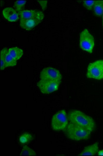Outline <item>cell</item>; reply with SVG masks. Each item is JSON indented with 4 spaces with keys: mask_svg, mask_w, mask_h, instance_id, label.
<instances>
[{
    "mask_svg": "<svg viewBox=\"0 0 103 156\" xmlns=\"http://www.w3.org/2000/svg\"><path fill=\"white\" fill-rule=\"evenodd\" d=\"M70 122L87 129L92 132L95 129L96 124L92 117L79 110L71 111L68 115Z\"/></svg>",
    "mask_w": 103,
    "mask_h": 156,
    "instance_id": "6da1fadb",
    "label": "cell"
},
{
    "mask_svg": "<svg viewBox=\"0 0 103 156\" xmlns=\"http://www.w3.org/2000/svg\"><path fill=\"white\" fill-rule=\"evenodd\" d=\"M63 131L68 138L75 141L86 140L91 134V132L71 122Z\"/></svg>",
    "mask_w": 103,
    "mask_h": 156,
    "instance_id": "7a4b0ae2",
    "label": "cell"
},
{
    "mask_svg": "<svg viewBox=\"0 0 103 156\" xmlns=\"http://www.w3.org/2000/svg\"><path fill=\"white\" fill-rule=\"evenodd\" d=\"M79 44L80 48L83 51L89 53H92L95 46V40L94 37L87 29L82 30L80 33Z\"/></svg>",
    "mask_w": 103,
    "mask_h": 156,
    "instance_id": "3957f363",
    "label": "cell"
},
{
    "mask_svg": "<svg viewBox=\"0 0 103 156\" xmlns=\"http://www.w3.org/2000/svg\"><path fill=\"white\" fill-rule=\"evenodd\" d=\"M87 77L89 79L101 80L103 79V60H96L88 66Z\"/></svg>",
    "mask_w": 103,
    "mask_h": 156,
    "instance_id": "277c9868",
    "label": "cell"
},
{
    "mask_svg": "<svg viewBox=\"0 0 103 156\" xmlns=\"http://www.w3.org/2000/svg\"><path fill=\"white\" fill-rule=\"evenodd\" d=\"M68 118L65 110H62L53 115L51 120L52 129L55 131L64 130L68 124Z\"/></svg>",
    "mask_w": 103,
    "mask_h": 156,
    "instance_id": "5b68a950",
    "label": "cell"
},
{
    "mask_svg": "<svg viewBox=\"0 0 103 156\" xmlns=\"http://www.w3.org/2000/svg\"><path fill=\"white\" fill-rule=\"evenodd\" d=\"M62 78V76L60 72L54 68H45L42 70L40 73L41 80L61 82Z\"/></svg>",
    "mask_w": 103,
    "mask_h": 156,
    "instance_id": "8992f818",
    "label": "cell"
},
{
    "mask_svg": "<svg viewBox=\"0 0 103 156\" xmlns=\"http://www.w3.org/2000/svg\"><path fill=\"white\" fill-rule=\"evenodd\" d=\"M60 84L59 82L40 80L38 83V87L43 94H48L58 90Z\"/></svg>",
    "mask_w": 103,
    "mask_h": 156,
    "instance_id": "52a82bcc",
    "label": "cell"
},
{
    "mask_svg": "<svg viewBox=\"0 0 103 156\" xmlns=\"http://www.w3.org/2000/svg\"><path fill=\"white\" fill-rule=\"evenodd\" d=\"M20 17V21H23L26 20H31L37 18L41 16H44L43 12L36 9L32 10H23L19 12Z\"/></svg>",
    "mask_w": 103,
    "mask_h": 156,
    "instance_id": "ba28073f",
    "label": "cell"
},
{
    "mask_svg": "<svg viewBox=\"0 0 103 156\" xmlns=\"http://www.w3.org/2000/svg\"><path fill=\"white\" fill-rule=\"evenodd\" d=\"M4 18L7 21L15 22L19 19V15L16 9L13 7H6L2 11Z\"/></svg>",
    "mask_w": 103,
    "mask_h": 156,
    "instance_id": "9c48e42d",
    "label": "cell"
},
{
    "mask_svg": "<svg viewBox=\"0 0 103 156\" xmlns=\"http://www.w3.org/2000/svg\"><path fill=\"white\" fill-rule=\"evenodd\" d=\"M44 16H41L31 20L20 21V26L22 28L26 30H30L36 26L39 25L43 21Z\"/></svg>",
    "mask_w": 103,
    "mask_h": 156,
    "instance_id": "30bf717a",
    "label": "cell"
},
{
    "mask_svg": "<svg viewBox=\"0 0 103 156\" xmlns=\"http://www.w3.org/2000/svg\"><path fill=\"white\" fill-rule=\"evenodd\" d=\"M98 143L96 142L91 145L85 147L84 151L79 154V156H94L98 154Z\"/></svg>",
    "mask_w": 103,
    "mask_h": 156,
    "instance_id": "8fae6325",
    "label": "cell"
},
{
    "mask_svg": "<svg viewBox=\"0 0 103 156\" xmlns=\"http://www.w3.org/2000/svg\"><path fill=\"white\" fill-rule=\"evenodd\" d=\"M8 54L15 60H19L23 56V51L22 48L13 47L8 49Z\"/></svg>",
    "mask_w": 103,
    "mask_h": 156,
    "instance_id": "7c38bea8",
    "label": "cell"
},
{
    "mask_svg": "<svg viewBox=\"0 0 103 156\" xmlns=\"http://www.w3.org/2000/svg\"><path fill=\"white\" fill-rule=\"evenodd\" d=\"M93 13L97 17H101L103 15V1L98 0L95 1V3L93 9Z\"/></svg>",
    "mask_w": 103,
    "mask_h": 156,
    "instance_id": "4fadbf2b",
    "label": "cell"
},
{
    "mask_svg": "<svg viewBox=\"0 0 103 156\" xmlns=\"http://www.w3.org/2000/svg\"><path fill=\"white\" fill-rule=\"evenodd\" d=\"M33 136H32L30 133H23L21 136H20L19 138V142L20 143L22 144H27L31 140H33Z\"/></svg>",
    "mask_w": 103,
    "mask_h": 156,
    "instance_id": "5bb4252c",
    "label": "cell"
},
{
    "mask_svg": "<svg viewBox=\"0 0 103 156\" xmlns=\"http://www.w3.org/2000/svg\"><path fill=\"white\" fill-rule=\"evenodd\" d=\"M21 156H36V154L33 149L28 147V146H24L22 152L20 154Z\"/></svg>",
    "mask_w": 103,
    "mask_h": 156,
    "instance_id": "9a60e30c",
    "label": "cell"
},
{
    "mask_svg": "<svg viewBox=\"0 0 103 156\" xmlns=\"http://www.w3.org/2000/svg\"><path fill=\"white\" fill-rule=\"evenodd\" d=\"M8 49L4 48L1 51V70H3L6 68L5 57L7 53Z\"/></svg>",
    "mask_w": 103,
    "mask_h": 156,
    "instance_id": "2e32d148",
    "label": "cell"
},
{
    "mask_svg": "<svg viewBox=\"0 0 103 156\" xmlns=\"http://www.w3.org/2000/svg\"><path fill=\"white\" fill-rule=\"evenodd\" d=\"M26 3V1H16L14 4L15 9L19 13L21 11H23V9Z\"/></svg>",
    "mask_w": 103,
    "mask_h": 156,
    "instance_id": "e0dca14e",
    "label": "cell"
},
{
    "mask_svg": "<svg viewBox=\"0 0 103 156\" xmlns=\"http://www.w3.org/2000/svg\"><path fill=\"white\" fill-rule=\"evenodd\" d=\"M5 65L6 67H13L16 66L17 65V60H15L11 56L7 53L6 54L5 57Z\"/></svg>",
    "mask_w": 103,
    "mask_h": 156,
    "instance_id": "ac0fdd59",
    "label": "cell"
},
{
    "mask_svg": "<svg viewBox=\"0 0 103 156\" xmlns=\"http://www.w3.org/2000/svg\"><path fill=\"white\" fill-rule=\"evenodd\" d=\"M96 1H84L82 5L84 7L89 11L93 10Z\"/></svg>",
    "mask_w": 103,
    "mask_h": 156,
    "instance_id": "d6986e66",
    "label": "cell"
},
{
    "mask_svg": "<svg viewBox=\"0 0 103 156\" xmlns=\"http://www.w3.org/2000/svg\"><path fill=\"white\" fill-rule=\"evenodd\" d=\"M38 2L39 3L43 11H45V9H46L47 7V4H48L47 1H38Z\"/></svg>",
    "mask_w": 103,
    "mask_h": 156,
    "instance_id": "ffe728a7",
    "label": "cell"
},
{
    "mask_svg": "<svg viewBox=\"0 0 103 156\" xmlns=\"http://www.w3.org/2000/svg\"><path fill=\"white\" fill-rule=\"evenodd\" d=\"M98 156H103V150L98 151Z\"/></svg>",
    "mask_w": 103,
    "mask_h": 156,
    "instance_id": "44dd1931",
    "label": "cell"
},
{
    "mask_svg": "<svg viewBox=\"0 0 103 156\" xmlns=\"http://www.w3.org/2000/svg\"><path fill=\"white\" fill-rule=\"evenodd\" d=\"M102 26H103V15L102 16Z\"/></svg>",
    "mask_w": 103,
    "mask_h": 156,
    "instance_id": "7402d4cb",
    "label": "cell"
}]
</instances>
